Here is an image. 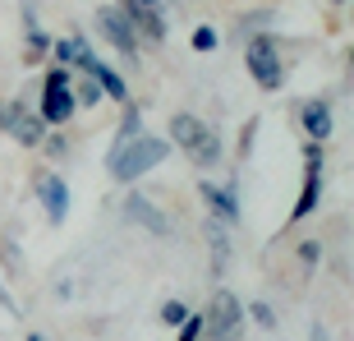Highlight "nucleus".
I'll return each mask as SVG.
<instances>
[{"mask_svg": "<svg viewBox=\"0 0 354 341\" xmlns=\"http://www.w3.org/2000/svg\"><path fill=\"white\" fill-rule=\"evenodd\" d=\"M299 134H308V143H327L336 134V116H331L327 97H308L299 106Z\"/></svg>", "mask_w": 354, "mask_h": 341, "instance_id": "obj_10", "label": "nucleus"}, {"mask_svg": "<svg viewBox=\"0 0 354 341\" xmlns=\"http://www.w3.org/2000/svg\"><path fill=\"white\" fill-rule=\"evenodd\" d=\"M317 203H322V143H304V189L290 208V222L313 217Z\"/></svg>", "mask_w": 354, "mask_h": 341, "instance_id": "obj_5", "label": "nucleus"}, {"mask_svg": "<svg viewBox=\"0 0 354 341\" xmlns=\"http://www.w3.org/2000/svg\"><path fill=\"white\" fill-rule=\"evenodd\" d=\"M198 194H203V203L212 208V217H216L221 226L239 222V189H235V180H225V184L203 180V184H198Z\"/></svg>", "mask_w": 354, "mask_h": 341, "instance_id": "obj_11", "label": "nucleus"}, {"mask_svg": "<svg viewBox=\"0 0 354 341\" xmlns=\"http://www.w3.org/2000/svg\"><path fill=\"white\" fill-rule=\"evenodd\" d=\"M115 5H120V14L129 19L133 37L152 42V46H161V42H166V19H161L152 5H138V0H115Z\"/></svg>", "mask_w": 354, "mask_h": 341, "instance_id": "obj_8", "label": "nucleus"}, {"mask_svg": "<svg viewBox=\"0 0 354 341\" xmlns=\"http://www.w3.org/2000/svg\"><path fill=\"white\" fill-rule=\"evenodd\" d=\"M69 83L74 79H69V69H60V65H51L46 74H41V88H69Z\"/></svg>", "mask_w": 354, "mask_h": 341, "instance_id": "obj_24", "label": "nucleus"}, {"mask_svg": "<svg viewBox=\"0 0 354 341\" xmlns=\"http://www.w3.org/2000/svg\"><path fill=\"white\" fill-rule=\"evenodd\" d=\"M51 55L60 60V69H74V42H69V37L51 42Z\"/></svg>", "mask_w": 354, "mask_h": 341, "instance_id": "obj_23", "label": "nucleus"}, {"mask_svg": "<svg viewBox=\"0 0 354 341\" xmlns=\"http://www.w3.org/2000/svg\"><path fill=\"white\" fill-rule=\"evenodd\" d=\"M203 332H207V341H239L244 337V304H239V295L216 290L212 309L203 314Z\"/></svg>", "mask_w": 354, "mask_h": 341, "instance_id": "obj_4", "label": "nucleus"}, {"mask_svg": "<svg viewBox=\"0 0 354 341\" xmlns=\"http://www.w3.org/2000/svg\"><path fill=\"white\" fill-rule=\"evenodd\" d=\"M92 79H97V88H102V97H111V102H129V83H124V74H115L111 65H97L92 69Z\"/></svg>", "mask_w": 354, "mask_h": 341, "instance_id": "obj_17", "label": "nucleus"}, {"mask_svg": "<svg viewBox=\"0 0 354 341\" xmlns=\"http://www.w3.org/2000/svg\"><path fill=\"white\" fill-rule=\"evenodd\" d=\"M216 46H221L216 28H207V24H203V28H194V51H198V55H212Z\"/></svg>", "mask_w": 354, "mask_h": 341, "instance_id": "obj_19", "label": "nucleus"}, {"mask_svg": "<svg viewBox=\"0 0 354 341\" xmlns=\"http://www.w3.org/2000/svg\"><path fill=\"white\" fill-rule=\"evenodd\" d=\"M175 341H203V314H189L180 323V328H175Z\"/></svg>", "mask_w": 354, "mask_h": 341, "instance_id": "obj_21", "label": "nucleus"}, {"mask_svg": "<svg viewBox=\"0 0 354 341\" xmlns=\"http://www.w3.org/2000/svg\"><path fill=\"white\" fill-rule=\"evenodd\" d=\"M171 148H184L198 170H212L221 161V134L207 130L194 111H175L171 116Z\"/></svg>", "mask_w": 354, "mask_h": 341, "instance_id": "obj_1", "label": "nucleus"}, {"mask_svg": "<svg viewBox=\"0 0 354 341\" xmlns=\"http://www.w3.org/2000/svg\"><path fill=\"white\" fill-rule=\"evenodd\" d=\"M317 259H322V245H317V240H304L299 245V263L304 268H317Z\"/></svg>", "mask_w": 354, "mask_h": 341, "instance_id": "obj_25", "label": "nucleus"}, {"mask_svg": "<svg viewBox=\"0 0 354 341\" xmlns=\"http://www.w3.org/2000/svg\"><path fill=\"white\" fill-rule=\"evenodd\" d=\"M253 134H258V120H249V125H244V134H239V157H249V148H253Z\"/></svg>", "mask_w": 354, "mask_h": 341, "instance_id": "obj_26", "label": "nucleus"}, {"mask_svg": "<svg viewBox=\"0 0 354 341\" xmlns=\"http://www.w3.org/2000/svg\"><path fill=\"white\" fill-rule=\"evenodd\" d=\"M37 198H41V208H46V222L60 226L69 217V184L60 170H41L37 175Z\"/></svg>", "mask_w": 354, "mask_h": 341, "instance_id": "obj_9", "label": "nucleus"}, {"mask_svg": "<svg viewBox=\"0 0 354 341\" xmlns=\"http://www.w3.org/2000/svg\"><path fill=\"white\" fill-rule=\"evenodd\" d=\"M230 226H221L216 217L207 222V245H212V272L221 277L225 272V263H230V236H225Z\"/></svg>", "mask_w": 354, "mask_h": 341, "instance_id": "obj_16", "label": "nucleus"}, {"mask_svg": "<svg viewBox=\"0 0 354 341\" xmlns=\"http://www.w3.org/2000/svg\"><path fill=\"white\" fill-rule=\"evenodd\" d=\"M244 65H249V79L258 83L263 92H281V88H286V60H281L276 42L267 37V33L249 42V51H244Z\"/></svg>", "mask_w": 354, "mask_h": 341, "instance_id": "obj_3", "label": "nucleus"}, {"mask_svg": "<svg viewBox=\"0 0 354 341\" xmlns=\"http://www.w3.org/2000/svg\"><path fill=\"white\" fill-rule=\"evenodd\" d=\"M313 341H327V332H322V328H313Z\"/></svg>", "mask_w": 354, "mask_h": 341, "instance_id": "obj_29", "label": "nucleus"}, {"mask_svg": "<svg viewBox=\"0 0 354 341\" xmlns=\"http://www.w3.org/2000/svg\"><path fill=\"white\" fill-rule=\"evenodd\" d=\"M336 5H345V0H336Z\"/></svg>", "mask_w": 354, "mask_h": 341, "instance_id": "obj_32", "label": "nucleus"}, {"mask_svg": "<svg viewBox=\"0 0 354 341\" xmlns=\"http://www.w3.org/2000/svg\"><path fill=\"white\" fill-rule=\"evenodd\" d=\"M0 304H5V309H10L14 318H19V304H14V295H10V290H5V286H0Z\"/></svg>", "mask_w": 354, "mask_h": 341, "instance_id": "obj_28", "label": "nucleus"}, {"mask_svg": "<svg viewBox=\"0 0 354 341\" xmlns=\"http://www.w3.org/2000/svg\"><path fill=\"white\" fill-rule=\"evenodd\" d=\"M138 5H152V10H157V5H161V0H138Z\"/></svg>", "mask_w": 354, "mask_h": 341, "instance_id": "obj_31", "label": "nucleus"}, {"mask_svg": "<svg viewBox=\"0 0 354 341\" xmlns=\"http://www.w3.org/2000/svg\"><path fill=\"white\" fill-rule=\"evenodd\" d=\"M97 33H102L111 46H120V55H124V60H133V65H138V37H133L129 19L120 14V5H102V10H97Z\"/></svg>", "mask_w": 354, "mask_h": 341, "instance_id": "obj_7", "label": "nucleus"}, {"mask_svg": "<svg viewBox=\"0 0 354 341\" xmlns=\"http://www.w3.org/2000/svg\"><path fill=\"white\" fill-rule=\"evenodd\" d=\"M74 92L69 88H41V106H37V116L41 125H69L74 120Z\"/></svg>", "mask_w": 354, "mask_h": 341, "instance_id": "obj_12", "label": "nucleus"}, {"mask_svg": "<svg viewBox=\"0 0 354 341\" xmlns=\"http://www.w3.org/2000/svg\"><path fill=\"white\" fill-rule=\"evenodd\" d=\"M138 134H143V111H138L133 102H124V120H120L115 143H111V152H106V157H115V152H124V148H129L133 139H138Z\"/></svg>", "mask_w": 354, "mask_h": 341, "instance_id": "obj_14", "label": "nucleus"}, {"mask_svg": "<svg viewBox=\"0 0 354 341\" xmlns=\"http://www.w3.org/2000/svg\"><path fill=\"white\" fill-rule=\"evenodd\" d=\"M184 318H189V304L184 300H166L161 304V323H166V328H180Z\"/></svg>", "mask_w": 354, "mask_h": 341, "instance_id": "obj_20", "label": "nucleus"}, {"mask_svg": "<svg viewBox=\"0 0 354 341\" xmlns=\"http://www.w3.org/2000/svg\"><path fill=\"white\" fill-rule=\"evenodd\" d=\"M69 92H74V106H83V111L102 102V88H97V79H92V74H83L79 83H69Z\"/></svg>", "mask_w": 354, "mask_h": 341, "instance_id": "obj_18", "label": "nucleus"}, {"mask_svg": "<svg viewBox=\"0 0 354 341\" xmlns=\"http://www.w3.org/2000/svg\"><path fill=\"white\" fill-rule=\"evenodd\" d=\"M166 152H171V139H161V134H138L124 152L106 157V170H111V180L133 184L138 175H147L152 166H161V161H166Z\"/></svg>", "mask_w": 354, "mask_h": 341, "instance_id": "obj_2", "label": "nucleus"}, {"mask_svg": "<svg viewBox=\"0 0 354 341\" xmlns=\"http://www.w3.org/2000/svg\"><path fill=\"white\" fill-rule=\"evenodd\" d=\"M0 130L10 134L14 143H24V148H37L41 139H46V125H41V116H37V111H28L19 97L0 102Z\"/></svg>", "mask_w": 354, "mask_h": 341, "instance_id": "obj_6", "label": "nucleus"}, {"mask_svg": "<svg viewBox=\"0 0 354 341\" xmlns=\"http://www.w3.org/2000/svg\"><path fill=\"white\" fill-rule=\"evenodd\" d=\"M124 217H129V222H138V226H147V231H157V236H171L166 212H157L143 194H129V203H124Z\"/></svg>", "mask_w": 354, "mask_h": 341, "instance_id": "obj_13", "label": "nucleus"}, {"mask_svg": "<svg viewBox=\"0 0 354 341\" xmlns=\"http://www.w3.org/2000/svg\"><path fill=\"white\" fill-rule=\"evenodd\" d=\"M37 148H46L51 157H60V152H65V139H60V134H46V139H41Z\"/></svg>", "mask_w": 354, "mask_h": 341, "instance_id": "obj_27", "label": "nucleus"}, {"mask_svg": "<svg viewBox=\"0 0 354 341\" xmlns=\"http://www.w3.org/2000/svg\"><path fill=\"white\" fill-rule=\"evenodd\" d=\"M244 314H249V318H253V323H263V328H267V332H272V328H276V314H272V304H263V300H253V304H249V309H244Z\"/></svg>", "mask_w": 354, "mask_h": 341, "instance_id": "obj_22", "label": "nucleus"}, {"mask_svg": "<svg viewBox=\"0 0 354 341\" xmlns=\"http://www.w3.org/2000/svg\"><path fill=\"white\" fill-rule=\"evenodd\" d=\"M28 341H46V337H41V332H28Z\"/></svg>", "mask_w": 354, "mask_h": 341, "instance_id": "obj_30", "label": "nucleus"}, {"mask_svg": "<svg viewBox=\"0 0 354 341\" xmlns=\"http://www.w3.org/2000/svg\"><path fill=\"white\" fill-rule=\"evenodd\" d=\"M46 55H51V33L46 28H24V65L37 69L46 65Z\"/></svg>", "mask_w": 354, "mask_h": 341, "instance_id": "obj_15", "label": "nucleus"}]
</instances>
